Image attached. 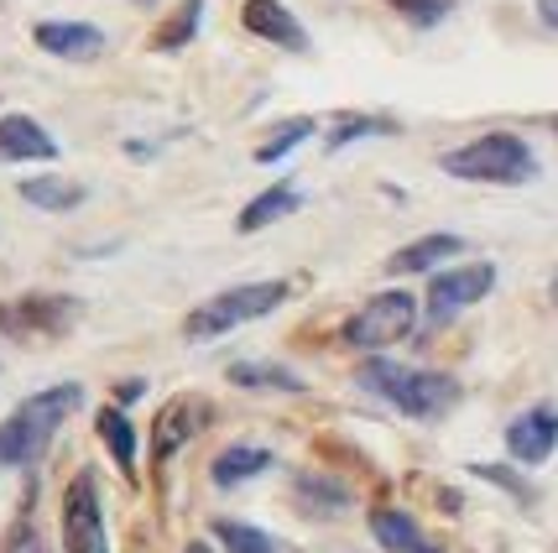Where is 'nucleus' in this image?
<instances>
[{"label": "nucleus", "instance_id": "nucleus-1", "mask_svg": "<svg viewBox=\"0 0 558 553\" xmlns=\"http://www.w3.org/2000/svg\"><path fill=\"white\" fill-rule=\"evenodd\" d=\"M361 386L387 397L397 412L408 418H444V412L460 402V382L449 371H417V365H397V361H365L361 365Z\"/></svg>", "mask_w": 558, "mask_h": 553}, {"label": "nucleus", "instance_id": "nucleus-2", "mask_svg": "<svg viewBox=\"0 0 558 553\" xmlns=\"http://www.w3.org/2000/svg\"><path fill=\"white\" fill-rule=\"evenodd\" d=\"M78 397H84V392L73 382L26 397L22 408L0 423V465H37V459L48 455L52 433L63 429V418L78 408Z\"/></svg>", "mask_w": 558, "mask_h": 553}, {"label": "nucleus", "instance_id": "nucleus-3", "mask_svg": "<svg viewBox=\"0 0 558 553\" xmlns=\"http://www.w3.org/2000/svg\"><path fill=\"white\" fill-rule=\"evenodd\" d=\"M438 168L449 172V178H464V183H507V189H517V183H533L537 178V157L522 136L486 131V136H475V142L444 152Z\"/></svg>", "mask_w": 558, "mask_h": 553}, {"label": "nucleus", "instance_id": "nucleus-4", "mask_svg": "<svg viewBox=\"0 0 558 553\" xmlns=\"http://www.w3.org/2000/svg\"><path fill=\"white\" fill-rule=\"evenodd\" d=\"M288 282H241V288L215 292L209 303H198L189 318H183V335L189 339H219L230 329H241L251 318H267L288 303Z\"/></svg>", "mask_w": 558, "mask_h": 553}, {"label": "nucleus", "instance_id": "nucleus-5", "mask_svg": "<svg viewBox=\"0 0 558 553\" xmlns=\"http://www.w3.org/2000/svg\"><path fill=\"white\" fill-rule=\"evenodd\" d=\"M417 324V298L413 292H376L361 313H350L344 324V345L350 350H387L397 339H408Z\"/></svg>", "mask_w": 558, "mask_h": 553}, {"label": "nucleus", "instance_id": "nucleus-6", "mask_svg": "<svg viewBox=\"0 0 558 553\" xmlns=\"http://www.w3.org/2000/svg\"><path fill=\"white\" fill-rule=\"evenodd\" d=\"M63 543H69V553H110L105 512H99V481L89 470H78L63 491Z\"/></svg>", "mask_w": 558, "mask_h": 553}, {"label": "nucleus", "instance_id": "nucleus-7", "mask_svg": "<svg viewBox=\"0 0 558 553\" xmlns=\"http://www.w3.org/2000/svg\"><path fill=\"white\" fill-rule=\"evenodd\" d=\"M490 288H496V266L490 262H464L454 272H438L428 282V324H449L454 313L481 303Z\"/></svg>", "mask_w": 558, "mask_h": 553}, {"label": "nucleus", "instance_id": "nucleus-8", "mask_svg": "<svg viewBox=\"0 0 558 553\" xmlns=\"http://www.w3.org/2000/svg\"><path fill=\"white\" fill-rule=\"evenodd\" d=\"M73 313H78L73 298L32 292V298H16V303H0V335H58V329H69Z\"/></svg>", "mask_w": 558, "mask_h": 553}, {"label": "nucleus", "instance_id": "nucleus-9", "mask_svg": "<svg viewBox=\"0 0 558 553\" xmlns=\"http://www.w3.org/2000/svg\"><path fill=\"white\" fill-rule=\"evenodd\" d=\"M241 22H245V32H251V37H262V43H271V48L308 52V32H303V22L292 16L282 0H245Z\"/></svg>", "mask_w": 558, "mask_h": 553}, {"label": "nucleus", "instance_id": "nucleus-10", "mask_svg": "<svg viewBox=\"0 0 558 553\" xmlns=\"http://www.w3.org/2000/svg\"><path fill=\"white\" fill-rule=\"evenodd\" d=\"M558 444V408H527L507 423V449L522 465H543Z\"/></svg>", "mask_w": 558, "mask_h": 553}, {"label": "nucleus", "instance_id": "nucleus-11", "mask_svg": "<svg viewBox=\"0 0 558 553\" xmlns=\"http://www.w3.org/2000/svg\"><path fill=\"white\" fill-rule=\"evenodd\" d=\"M32 43L52 58H69V63H89L105 52V32L89 22H37L32 26Z\"/></svg>", "mask_w": 558, "mask_h": 553}, {"label": "nucleus", "instance_id": "nucleus-12", "mask_svg": "<svg viewBox=\"0 0 558 553\" xmlns=\"http://www.w3.org/2000/svg\"><path fill=\"white\" fill-rule=\"evenodd\" d=\"M58 142H52L32 116H0V163H52Z\"/></svg>", "mask_w": 558, "mask_h": 553}, {"label": "nucleus", "instance_id": "nucleus-13", "mask_svg": "<svg viewBox=\"0 0 558 553\" xmlns=\"http://www.w3.org/2000/svg\"><path fill=\"white\" fill-rule=\"evenodd\" d=\"M460 251H464L460 236L434 230V236H423V241L402 245V251H391V256H387V272H391V277H408V272H434L438 262H449V256H460Z\"/></svg>", "mask_w": 558, "mask_h": 553}, {"label": "nucleus", "instance_id": "nucleus-14", "mask_svg": "<svg viewBox=\"0 0 558 553\" xmlns=\"http://www.w3.org/2000/svg\"><path fill=\"white\" fill-rule=\"evenodd\" d=\"M298 204H303V189H298V183H271L267 193H256V199L241 209L235 230H241V236H251V230H267V225H277V219L298 215Z\"/></svg>", "mask_w": 558, "mask_h": 553}, {"label": "nucleus", "instance_id": "nucleus-15", "mask_svg": "<svg viewBox=\"0 0 558 553\" xmlns=\"http://www.w3.org/2000/svg\"><path fill=\"white\" fill-rule=\"evenodd\" d=\"M22 199L32 204V209L69 215V209H78V204H84V183H78V178H58V172H48V178H26Z\"/></svg>", "mask_w": 558, "mask_h": 553}, {"label": "nucleus", "instance_id": "nucleus-16", "mask_svg": "<svg viewBox=\"0 0 558 553\" xmlns=\"http://www.w3.org/2000/svg\"><path fill=\"white\" fill-rule=\"evenodd\" d=\"M371 532H376V543L387 553H428V543H423V532H417V522L408 512L376 506V512H371Z\"/></svg>", "mask_w": 558, "mask_h": 553}, {"label": "nucleus", "instance_id": "nucleus-17", "mask_svg": "<svg viewBox=\"0 0 558 553\" xmlns=\"http://www.w3.org/2000/svg\"><path fill=\"white\" fill-rule=\"evenodd\" d=\"M99 438H105V449H110V459L121 465L125 481H136V429H131V418H125L121 408H105L95 418Z\"/></svg>", "mask_w": 558, "mask_h": 553}, {"label": "nucleus", "instance_id": "nucleus-18", "mask_svg": "<svg viewBox=\"0 0 558 553\" xmlns=\"http://www.w3.org/2000/svg\"><path fill=\"white\" fill-rule=\"evenodd\" d=\"M198 16H204V0H183L178 11H172L168 22L151 32V52H178V48H189L198 37Z\"/></svg>", "mask_w": 558, "mask_h": 553}, {"label": "nucleus", "instance_id": "nucleus-19", "mask_svg": "<svg viewBox=\"0 0 558 553\" xmlns=\"http://www.w3.org/2000/svg\"><path fill=\"white\" fill-rule=\"evenodd\" d=\"M267 465H271L267 449H256V444H235V449L215 455V485H241V481H251V476H262Z\"/></svg>", "mask_w": 558, "mask_h": 553}, {"label": "nucleus", "instance_id": "nucleus-20", "mask_svg": "<svg viewBox=\"0 0 558 553\" xmlns=\"http://www.w3.org/2000/svg\"><path fill=\"white\" fill-rule=\"evenodd\" d=\"M198 429L194 418V402H172V408H162V418H157V459H172L183 444H189V433Z\"/></svg>", "mask_w": 558, "mask_h": 553}, {"label": "nucleus", "instance_id": "nucleus-21", "mask_svg": "<svg viewBox=\"0 0 558 553\" xmlns=\"http://www.w3.org/2000/svg\"><path fill=\"white\" fill-rule=\"evenodd\" d=\"M314 131H318V121H308V116H298V121H282V125H277V131L267 136V142H256V163H262V168H277V163L288 157L292 146H303L308 136H314Z\"/></svg>", "mask_w": 558, "mask_h": 553}, {"label": "nucleus", "instance_id": "nucleus-22", "mask_svg": "<svg viewBox=\"0 0 558 553\" xmlns=\"http://www.w3.org/2000/svg\"><path fill=\"white\" fill-rule=\"evenodd\" d=\"M230 382L256 386V392H303V376H298V371H282V365H256V361H235L230 365Z\"/></svg>", "mask_w": 558, "mask_h": 553}, {"label": "nucleus", "instance_id": "nucleus-23", "mask_svg": "<svg viewBox=\"0 0 558 553\" xmlns=\"http://www.w3.org/2000/svg\"><path fill=\"white\" fill-rule=\"evenodd\" d=\"M365 136H397V121H387V116H340V121L329 125L324 146H329V152H340V146L365 142Z\"/></svg>", "mask_w": 558, "mask_h": 553}, {"label": "nucleus", "instance_id": "nucleus-24", "mask_svg": "<svg viewBox=\"0 0 558 553\" xmlns=\"http://www.w3.org/2000/svg\"><path fill=\"white\" fill-rule=\"evenodd\" d=\"M215 538L225 543V553H277L262 528H251V522H230V517H219L215 522Z\"/></svg>", "mask_w": 558, "mask_h": 553}, {"label": "nucleus", "instance_id": "nucleus-25", "mask_svg": "<svg viewBox=\"0 0 558 553\" xmlns=\"http://www.w3.org/2000/svg\"><path fill=\"white\" fill-rule=\"evenodd\" d=\"M391 11H402L413 26H438L449 11H454V0H387Z\"/></svg>", "mask_w": 558, "mask_h": 553}, {"label": "nucleus", "instance_id": "nucleus-26", "mask_svg": "<svg viewBox=\"0 0 558 553\" xmlns=\"http://www.w3.org/2000/svg\"><path fill=\"white\" fill-rule=\"evenodd\" d=\"M537 16H543V22L558 32V0H537Z\"/></svg>", "mask_w": 558, "mask_h": 553}, {"label": "nucleus", "instance_id": "nucleus-27", "mask_svg": "<svg viewBox=\"0 0 558 553\" xmlns=\"http://www.w3.org/2000/svg\"><path fill=\"white\" fill-rule=\"evenodd\" d=\"M142 397V382H121V402H136Z\"/></svg>", "mask_w": 558, "mask_h": 553}, {"label": "nucleus", "instance_id": "nucleus-28", "mask_svg": "<svg viewBox=\"0 0 558 553\" xmlns=\"http://www.w3.org/2000/svg\"><path fill=\"white\" fill-rule=\"evenodd\" d=\"M183 553H215V549H209V543H189V549H183Z\"/></svg>", "mask_w": 558, "mask_h": 553}, {"label": "nucleus", "instance_id": "nucleus-29", "mask_svg": "<svg viewBox=\"0 0 558 553\" xmlns=\"http://www.w3.org/2000/svg\"><path fill=\"white\" fill-rule=\"evenodd\" d=\"M554 303H558V282H554Z\"/></svg>", "mask_w": 558, "mask_h": 553}, {"label": "nucleus", "instance_id": "nucleus-30", "mask_svg": "<svg viewBox=\"0 0 558 553\" xmlns=\"http://www.w3.org/2000/svg\"><path fill=\"white\" fill-rule=\"evenodd\" d=\"M554 131H558V121H554Z\"/></svg>", "mask_w": 558, "mask_h": 553}, {"label": "nucleus", "instance_id": "nucleus-31", "mask_svg": "<svg viewBox=\"0 0 558 553\" xmlns=\"http://www.w3.org/2000/svg\"><path fill=\"white\" fill-rule=\"evenodd\" d=\"M142 5H146V0H142Z\"/></svg>", "mask_w": 558, "mask_h": 553}]
</instances>
